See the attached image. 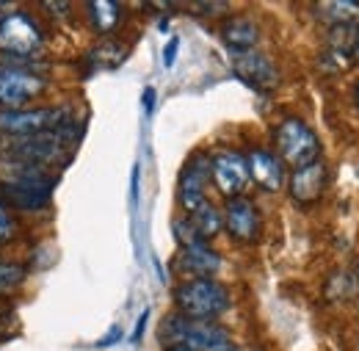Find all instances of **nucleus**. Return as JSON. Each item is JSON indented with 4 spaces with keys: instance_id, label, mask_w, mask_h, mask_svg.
<instances>
[{
    "instance_id": "20e7f679",
    "label": "nucleus",
    "mask_w": 359,
    "mask_h": 351,
    "mask_svg": "<svg viewBox=\"0 0 359 351\" xmlns=\"http://www.w3.org/2000/svg\"><path fill=\"white\" fill-rule=\"evenodd\" d=\"M273 141H276L279 161H285L293 169H302V166H310L315 161H320V141H318L313 128L302 119L279 122V128L273 133Z\"/></svg>"
},
{
    "instance_id": "4468645a",
    "label": "nucleus",
    "mask_w": 359,
    "mask_h": 351,
    "mask_svg": "<svg viewBox=\"0 0 359 351\" xmlns=\"http://www.w3.org/2000/svg\"><path fill=\"white\" fill-rule=\"evenodd\" d=\"M180 271L191 274L194 279H213V274L222 268V258L208 246H188V249H180L177 258Z\"/></svg>"
},
{
    "instance_id": "c756f323",
    "label": "nucleus",
    "mask_w": 359,
    "mask_h": 351,
    "mask_svg": "<svg viewBox=\"0 0 359 351\" xmlns=\"http://www.w3.org/2000/svg\"><path fill=\"white\" fill-rule=\"evenodd\" d=\"M166 351H191V349H185V346H169Z\"/></svg>"
},
{
    "instance_id": "9d476101",
    "label": "nucleus",
    "mask_w": 359,
    "mask_h": 351,
    "mask_svg": "<svg viewBox=\"0 0 359 351\" xmlns=\"http://www.w3.org/2000/svg\"><path fill=\"white\" fill-rule=\"evenodd\" d=\"M224 227L235 241L252 244L260 235V211L249 197H232L226 199L224 208Z\"/></svg>"
},
{
    "instance_id": "39448f33",
    "label": "nucleus",
    "mask_w": 359,
    "mask_h": 351,
    "mask_svg": "<svg viewBox=\"0 0 359 351\" xmlns=\"http://www.w3.org/2000/svg\"><path fill=\"white\" fill-rule=\"evenodd\" d=\"M72 125L67 108H20L0 111V135H36Z\"/></svg>"
},
{
    "instance_id": "5701e85b",
    "label": "nucleus",
    "mask_w": 359,
    "mask_h": 351,
    "mask_svg": "<svg viewBox=\"0 0 359 351\" xmlns=\"http://www.w3.org/2000/svg\"><path fill=\"white\" fill-rule=\"evenodd\" d=\"M177 50H180V39L177 37H172V39L166 42V47H163V67H166V69L175 67V61H177Z\"/></svg>"
},
{
    "instance_id": "bb28decb",
    "label": "nucleus",
    "mask_w": 359,
    "mask_h": 351,
    "mask_svg": "<svg viewBox=\"0 0 359 351\" xmlns=\"http://www.w3.org/2000/svg\"><path fill=\"white\" fill-rule=\"evenodd\" d=\"M130 197H133V202H138V166L133 169V183H130Z\"/></svg>"
},
{
    "instance_id": "2eb2a0df",
    "label": "nucleus",
    "mask_w": 359,
    "mask_h": 351,
    "mask_svg": "<svg viewBox=\"0 0 359 351\" xmlns=\"http://www.w3.org/2000/svg\"><path fill=\"white\" fill-rule=\"evenodd\" d=\"M222 39L232 53L255 50L260 42V25L249 17H229L222 25Z\"/></svg>"
},
{
    "instance_id": "7ed1b4c3",
    "label": "nucleus",
    "mask_w": 359,
    "mask_h": 351,
    "mask_svg": "<svg viewBox=\"0 0 359 351\" xmlns=\"http://www.w3.org/2000/svg\"><path fill=\"white\" fill-rule=\"evenodd\" d=\"M180 315L194 321H213L229 310V293L216 279H188L175 291Z\"/></svg>"
},
{
    "instance_id": "a878e982",
    "label": "nucleus",
    "mask_w": 359,
    "mask_h": 351,
    "mask_svg": "<svg viewBox=\"0 0 359 351\" xmlns=\"http://www.w3.org/2000/svg\"><path fill=\"white\" fill-rule=\"evenodd\" d=\"M144 111L147 114L155 111V88H144Z\"/></svg>"
},
{
    "instance_id": "2f4dec72",
    "label": "nucleus",
    "mask_w": 359,
    "mask_h": 351,
    "mask_svg": "<svg viewBox=\"0 0 359 351\" xmlns=\"http://www.w3.org/2000/svg\"><path fill=\"white\" fill-rule=\"evenodd\" d=\"M226 351H238V349H226Z\"/></svg>"
},
{
    "instance_id": "7c9ffc66",
    "label": "nucleus",
    "mask_w": 359,
    "mask_h": 351,
    "mask_svg": "<svg viewBox=\"0 0 359 351\" xmlns=\"http://www.w3.org/2000/svg\"><path fill=\"white\" fill-rule=\"evenodd\" d=\"M357 105H359V86H357Z\"/></svg>"
},
{
    "instance_id": "4be33fe9",
    "label": "nucleus",
    "mask_w": 359,
    "mask_h": 351,
    "mask_svg": "<svg viewBox=\"0 0 359 351\" xmlns=\"http://www.w3.org/2000/svg\"><path fill=\"white\" fill-rule=\"evenodd\" d=\"M14 232H17V224H14V219H11V213L0 205V246L8 244V241L14 238Z\"/></svg>"
},
{
    "instance_id": "b1692460",
    "label": "nucleus",
    "mask_w": 359,
    "mask_h": 351,
    "mask_svg": "<svg viewBox=\"0 0 359 351\" xmlns=\"http://www.w3.org/2000/svg\"><path fill=\"white\" fill-rule=\"evenodd\" d=\"M119 340H122V326H111V332L97 340V349H108V346H114V343H119Z\"/></svg>"
},
{
    "instance_id": "a211bd4d",
    "label": "nucleus",
    "mask_w": 359,
    "mask_h": 351,
    "mask_svg": "<svg viewBox=\"0 0 359 351\" xmlns=\"http://www.w3.org/2000/svg\"><path fill=\"white\" fill-rule=\"evenodd\" d=\"M89 20L94 31L111 34L122 20V8H119V3H111V0H94L89 3Z\"/></svg>"
},
{
    "instance_id": "0eeeda50",
    "label": "nucleus",
    "mask_w": 359,
    "mask_h": 351,
    "mask_svg": "<svg viewBox=\"0 0 359 351\" xmlns=\"http://www.w3.org/2000/svg\"><path fill=\"white\" fill-rule=\"evenodd\" d=\"M45 91V81L17 64L0 67V105L3 111H20Z\"/></svg>"
},
{
    "instance_id": "aec40b11",
    "label": "nucleus",
    "mask_w": 359,
    "mask_h": 351,
    "mask_svg": "<svg viewBox=\"0 0 359 351\" xmlns=\"http://www.w3.org/2000/svg\"><path fill=\"white\" fill-rule=\"evenodd\" d=\"M172 230H175V238L180 241V246L182 249H188V246H202V244H208L199 232H196V227L191 224V219L185 216V219H177L172 224Z\"/></svg>"
},
{
    "instance_id": "423d86ee",
    "label": "nucleus",
    "mask_w": 359,
    "mask_h": 351,
    "mask_svg": "<svg viewBox=\"0 0 359 351\" xmlns=\"http://www.w3.org/2000/svg\"><path fill=\"white\" fill-rule=\"evenodd\" d=\"M45 42L42 28L22 11H11L0 17V53L11 58H28Z\"/></svg>"
},
{
    "instance_id": "412c9836",
    "label": "nucleus",
    "mask_w": 359,
    "mask_h": 351,
    "mask_svg": "<svg viewBox=\"0 0 359 351\" xmlns=\"http://www.w3.org/2000/svg\"><path fill=\"white\" fill-rule=\"evenodd\" d=\"M348 64H351V58L334 47H326L320 53V69H326V72H343V69H348Z\"/></svg>"
},
{
    "instance_id": "c85d7f7f",
    "label": "nucleus",
    "mask_w": 359,
    "mask_h": 351,
    "mask_svg": "<svg viewBox=\"0 0 359 351\" xmlns=\"http://www.w3.org/2000/svg\"><path fill=\"white\" fill-rule=\"evenodd\" d=\"M357 58L359 61V28H357V34H354V44H351V61Z\"/></svg>"
},
{
    "instance_id": "393cba45",
    "label": "nucleus",
    "mask_w": 359,
    "mask_h": 351,
    "mask_svg": "<svg viewBox=\"0 0 359 351\" xmlns=\"http://www.w3.org/2000/svg\"><path fill=\"white\" fill-rule=\"evenodd\" d=\"M147 321H149V310H144L138 315V324H135V332H133V343H138L144 338V329H147Z\"/></svg>"
},
{
    "instance_id": "cd10ccee",
    "label": "nucleus",
    "mask_w": 359,
    "mask_h": 351,
    "mask_svg": "<svg viewBox=\"0 0 359 351\" xmlns=\"http://www.w3.org/2000/svg\"><path fill=\"white\" fill-rule=\"evenodd\" d=\"M47 11H69V3H42Z\"/></svg>"
},
{
    "instance_id": "dca6fc26",
    "label": "nucleus",
    "mask_w": 359,
    "mask_h": 351,
    "mask_svg": "<svg viewBox=\"0 0 359 351\" xmlns=\"http://www.w3.org/2000/svg\"><path fill=\"white\" fill-rule=\"evenodd\" d=\"M318 20L329 22L332 28H351L359 22V3L357 0H329L315 6Z\"/></svg>"
},
{
    "instance_id": "6ab92c4d",
    "label": "nucleus",
    "mask_w": 359,
    "mask_h": 351,
    "mask_svg": "<svg viewBox=\"0 0 359 351\" xmlns=\"http://www.w3.org/2000/svg\"><path fill=\"white\" fill-rule=\"evenodd\" d=\"M22 282H25V265L11 263V260H3L0 258V296L17 291Z\"/></svg>"
},
{
    "instance_id": "f257e3e1",
    "label": "nucleus",
    "mask_w": 359,
    "mask_h": 351,
    "mask_svg": "<svg viewBox=\"0 0 359 351\" xmlns=\"http://www.w3.org/2000/svg\"><path fill=\"white\" fill-rule=\"evenodd\" d=\"M72 128L75 125H67L53 133H36V135H0V161L25 166V169H42L45 164L58 161Z\"/></svg>"
},
{
    "instance_id": "f3484780",
    "label": "nucleus",
    "mask_w": 359,
    "mask_h": 351,
    "mask_svg": "<svg viewBox=\"0 0 359 351\" xmlns=\"http://www.w3.org/2000/svg\"><path fill=\"white\" fill-rule=\"evenodd\" d=\"M191 224L196 227V232L208 241V238H216L222 230H224V216H222V211L216 208V205H210V202H205V205H199L191 216Z\"/></svg>"
},
{
    "instance_id": "f03ea898",
    "label": "nucleus",
    "mask_w": 359,
    "mask_h": 351,
    "mask_svg": "<svg viewBox=\"0 0 359 351\" xmlns=\"http://www.w3.org/2000/svg\"><path fill=\"white\" fill-rule=\"evenodd\" d=\"M161 340L169 346H185L191 351H226L232 349L229 332L213 321H194L185 315H169L161 329Z\"/></svg>"
},
{
    "instance_id": "1a4fd4ad",
    "label": "nucleus",
    "mask_w": 359,
    "mask_h": 351,
    "mask_svg": "<svg viewBox=\"0 0 359 351\" xmlns=\"http://www.w3.org/2000/svg\"><path fill=\"white\" fill-rule=\"evenodd\" d=\"M232 69L235 75L252 88H260V91H271V88L279 86V69L273 67L266 53L260 50H246V53H235L232 55Z\"/></svg>"
},
{
    "instance_id": "6e6552de",
    "label": "nucleus",
    "mask_w": 359,
    "mask_h": 351,
    "mask_svg": "<svg viewBox=\"0 0 359 351\" xmlns=\"http://www.w3.org/2000/svg\"><path fill=\"white\" fill-rule=\"evenodd\" d=\"M210 177L219 185V191L226 199L241 197V191L249 185V166H246V155L232 152V150H222L210 158Z\"/></svg>"
},
{
    "instance_id": "9b49d317",
    "label": "nucleus",
    "mask_w": 359,
    "mask_h": 351,
    "mask_svg": "<svg viewBox=\"0 0 359 351\" xmlns=\"http://www.w3.org/2000/svg\"><path fill=\"white\" fill-rule=\"evenodd\" d=\"M210 180V158L208 155H194L182 175H180V205L194 213L199 205H205V185Z\"/></svg>"
},
{
    "instance_id": "f8f14e48",
    "label": "nucleus",
    "mask_w": 359,
    "mask_h": 351,
    "mask_svg": "<svg viewBox=\"0 0 359 351\" xmlns=\"http://www.w3.org/2000/svg\"><path fill=\"white\" fill-rule=\"evenodd\" d=\"M326 185H329V166L323 161H315L310 166L293 169V175H290V197L299 205H313L323 197Z\"/></svg>"
},
{
    "instance_id": "ddd939ff",
    "label": "nucleus",
    "mask_w": 359,
    "mask_h": 351,
    "mask_svg": "<svg viewBox=\"0 0 359 351\" xmlns=\"http://www.w3.org/2000/svg\"><path fill=\"white\" fill-rule=\"evenodd\" d=\"M246 166H249V177L266 191H279L285 185V164L266 150H252L246 155Z\"/></svg>"
}]
</instances>
